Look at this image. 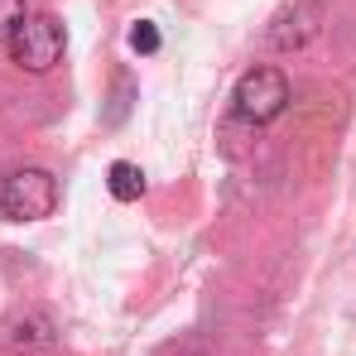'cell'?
Returning <instances> with one entry per match:
<instances>
[{"label":"cell","instance_id":"obj_7","mask_svg":"<svg viewBox=\"0 0 356 356\" xmlns=\"http://www.w3.org/2000/svg\"><path fill=\"white\" fill-rule=\"evenodd\" d=\"M130 49H135L140 58H149V54H159V29H154L149 19H140V24H130Z\"/></svg>","mask_w":356,"mask_h":356},{"label":"cell","instance_id":"obj_3","mask_svg":"<svg viewBox=\"0 0 356 356\" xmlns=\"http://www.w3.org/2000/svg\"><path fill=\"white\" fill-rule=\"evenodd\" d=\"M236 116L250 120V125H270V120L284 116L289 106V77L280 67H250L236 82Z\"/></svg>","mask_w":356,"mask_h":356},{"label":"cell","instance_id":"obj_6","mask_svg":"<svg viewBox=\"0 0 356 356\" xmlns=\"http://www.w3.org/2000/svg\"><path fill=\"white\" fill-rule=\"evenodd\" d=\"M19 352L24 347H39V352H49L54 347V327H49V318H24L19 327H15V337H10Z\"/></svg>","mask_w":356,"mask_h":356},{"label":"cell","instance_id":"obj_2","mask_svg":"<svg viewBox=\"0 0 356 356\" xmlns=\"http://www.w3.org/2000/svg\"><path fill=\"white\" fill-rule=\"evenodd\" d=\"M5 44H10L15 67H24V72H49V67H58L67 39H63V24L54 15H24Z\"/></svg>","mask_w":356,"mask_h":356},{"label":"cell","instance_id":"obj_8","mask_svg":"<svg viewBox=\"0 0 356 356\" xmlns=\"http://www.w3.org/2000/svg\"><path fill=\"white\" fill-rule=\"evenodd\" d=\"M29 10H24V0H0V39H10L15 34V24L24 19Z\"/></svg>","mask_w":356,"mask_h":356},{"label":"cell","instance_id":"obj_5","mask_svg":"<svg viewBox=\"0 0 356 356\" xmlns=\"http://www.w3.org/2000/svg\"><path fill=\"white\" fill-rule=\"evenodd\" d=\"M106 188H111L116 202H140V197H145V174H140V164L116 159V164L106 169Z\"/></svg>","mask_w":356,"mask_h":356},{"label":"cell","instance_id":"obj_4","mask_svg":"<svg viewBox=\"0 0 356 356\" xmlns=\"http://www.w3.org/2000/svg\"><path fill=\"white\" fill-rule=\"evenodd\" d=\"M323 5L318 0H289L284 10H275L270 15V24H265V44L275 49V54H303L318 34H323Z\"/></svg>","mask_w":356,"mask_h":356},{"label":"cell","instance_id":"obj_1","mask_svg":"<svg viewBox=\"0 0 356 356\" xmlns=\"http://www.w3.org/2000/svg\"><path fill=\"white\" fill-rule=\"evenodd\" d=\"M58 207V178L49 169H15L0 178V217L5 222H44Z\"/></svg>","mask_w":356,"mask_h":356}]
</instances>
